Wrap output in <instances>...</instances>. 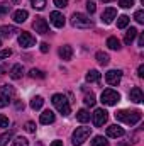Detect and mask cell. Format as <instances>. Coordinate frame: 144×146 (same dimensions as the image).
Here are the masks:
<instances>
[{
    "label": "cell",
    "mask_w": 144,
    "mask_h": 146,
    "mask_svg": "<svg viewBox=\"0 0 144 146\" xmlns=\"http://www.w3.org/2000/svg\"><path fill=\"white\" fill-rule=\"evenodd\" d=\"M141 117H143V114L139 112V110H119V112H115V119L117 121H122V122H127V124H131V126H134V124H137L139 121H141Z\"/></svg>",
    "instance_id": "obj_1"
},
{
    "label": "cell",
    "mask_w": 144,
    "mask_h": 146,
    "mask_svg": "<svg viewBox=\"0 0 144 146\" xmlns=\"http://www.w3.org/2000/svg\"><path fill=\"white\" fill-rule=\"evenodd\" d=\"M51 102H53V106L58 109V112H61L63 115H68V114L71 112L70 102H68V99H66L63 94H54L53 99H51Z\"/></svg>",
    "instance_id": "obj_2"
},
{
    "label": "cell",
    "mask_w": 144,
    "mask_h": 146,
    "mask_svg": "<svg viewBox=\"0 0 144 146\" xmlns=\"http://www.w3.org/2000/svg\"><path fill=\"white\" fill-rule=\"evenodd\" d=\"M90 133H92V127H85V126H83V127H76L71 134L73 146H81L87 141V138L90 136Z\"/></svg>",
    "instance_id": "obj_3"
},
{
    "label": "cell",
    "mask_w": 144,
    "mask_h": 146,
    "mask_svg": "<svg viewBox=\"0 0 144 146\" xmlns=\"http://www.w3.org/2000/svg\"><path fill=\"white\" fill-rule=\"evenodd\" d=\"M92 19L88 17V15H85V14H81V12H75L71 15V26L73 27H78V29H88V27H92Z\"/></svg>",
    "instance_id": "obj_4"
},
{
    "label": "cell",
    "mask_w": 144,
    "mask_h": 146,
    "mask_svg": "<svg viewBox=\"0 0 144 146\" xmlns=\"http://www.w3.org/2000/svg\"><path fill=\"white\" fill-rule=\"evenodd\" d=\"M100 100H102V104H105V106H115V104L120 100V94L115 92V90H112V88H107V90L102 92Z\"/></svg>",
    "instance_id": "obj_5"
},
{
    "label": "cell",
    "mask_w": 144,
    "mask_h": 146,
    "mask_svg": "<svg viewBox=\"0 0 144 146\" xmlns=\"http://www.w3.org/2000/svg\"><path fill=\"white\" fill-rule=\"evenodd\" d=\"M12 97H14V88L10 85H2L0 87V109L7 107Z\"/></svg>",
    "instance_id": "obj_6"
},
{
    "label": "cell",
    "mask_w": 144,
    "mask_h": 146,
    "mask_svg": "<svg viewBox=\"0 0 144 146\" xmlns=\"http://www.w3.org/2000/svg\"><path fill=\"white\" fill-rule=\"evenodd\" d=\"M93 124H95V127H102L105 122H107L108 119V112L105 109H97L93 112Z\"/></svg>",
    "instance_id": "obj_7"
},
{
    "label": "cell",
    "mask_w": 144,
    "mask_h": 146,
    "mask_svg": "<svg viewBox=\"0 0 144 146\" xmlns=\"http://www.w3.org/2000/svg\"><path fill=\"white\" fill-rule=\"evenodd\" d=\"M122 80V72L120 70H110L105 73V82L108 85H119Z\"/></svg>",
    "instance_id": "obj_8"
},
{
    "label": "cell",
    "mask_w": 144,
    "mask_h": 146,
    "mask_svg": "<svg viewBox=\"0 0 144 146\" xmlns=\"http://www.w3.org/2000/svg\"><path fill=\"white\" fill-rule=\"evenodd\" d=\"M32 27H34V31L39 33V34H48V31H49V26H48L46 19H42V17H36L34 19Z\"/></svg>",
    "instance_id": "obj_9"
},
{
    "label": "cell",
    "mask_w": 144,
    "mask_h": 146,
    "mask_svg": "<svg viewBox=\"0 0 144 146\" xmlns=\"http://www.w3.org/2000/svg\"><path fill=\"white\" fill-rule=\"evenodd\" d=\"M19 44H20L22 48H32V46L36 44V39L31 36L29 33H20V34H19Z\"/></svg>",
    "instance_id": "obj_10"
},
{
    "label": "cell",
    "mask_w": 144,
    "mask_h": 146,
    "mask_svg": "<svg viewBox=\"0 0 144 146\" xmlns=\"http://www.w3.org/2000/svg\"><path fill=\"white\" fill-rule=\"evenodd\" d=\"M49 19H51V24L54 26V27H63L65 26V15L61 14V12H58V10H54V12H51L49 14Z\"/></svg>",
    "instance_id": "obj_11"
},
{
    "label": "cell",
    "mask_w": 144,
    "mask_h": 146,
    "mask_svg": "<svg viewBox=\"0 0 144 146\" xmlns=\"http://www.w3.org/2000/svg\"><path fill=\"white\" fill-rule=\"evenodd\" d=\"M129 99L134 102V104H141L144 100V94H143V90L139 88V87H134L132 90H131V94H129Z\"/></svg>",
    "instance_id": "obj_12"
},
{
    "label": "cell",
    "mask_w": 144,
    "mask_h": 146,
    "mask_svg": "<svg viewBox=\"0 0 144 146\" xmlns=\"http://www.w3.org/2000/svg\"><path fill=\"white\" fill-rule=\"evenodd\" d=\"M115 17H117V10H115L114 7H108V9H105V10H104V14H102V22L110 24Z\"/></svg>",
    "instance_id": "obj_13"
},
{
    "label": "cell",
    "mask_w": 144,
    "mask_h": 146,
    "mask_svg": "<svg viewBox=\"0 0 144 146\" xmlns=\"http://www.w3.org/2000/svg\"><path fill=\"white\" fill-rule=\"evenodd\" d=\"M107 136L108 138H120V136H124V127H120V126H117V124L108 126L107 127Z\"/></svg>",
    "instance_id": "obj_14"
},
{
    "label": "cell",
    "mask_w": 144,
    "mask_h": 146,
    "mask_svg": "<svg viewBox=\"0 0 144 146\" xmlns=\"http://www.w3.org/2000/svg\"><path fill=\"white\" fill-rule=\"evenodd\" d=\"M54 119H56V115H54V112H53V110H44V112L41 114V117H39L41 124H53V122H54Z\"/></svg>",
    "instance_id": "obj_15"
},
{
    "label": "cell",
    "mask_w": 144,
    "mask_h": 146,
    "mask_svg": "<svg viewBox=\"0 0 144 146\" xmlns=\"http://www.w3.org/2000/svg\"><path fill=\"white\" fill-rule=\"evenodd\" d=\"M15 33H20V31L14 26H0V37H10Z\"/></svg>",
    "instance_id": "obj_16"
},
{
    "label": "cell",
    "mask_w": 144,
    "mask_h": 146,
    "mask_svg": "<svg viewBox=\"0 0 144 146\" xmlns=\"http://www.w3.org/2000/svg\"><path fill=\"white\" fill-rule=\"evenodd\" d=\"M59 56H61V60H71L73 56V48L70 46V44H65V46H61L59 48Z\"/></svg>",
    "instance_id": "obj_17"
},
{
    "label": "cell",
    "mask_w": 144,
    "mask_h": 146,
    "mask_svg": "<svg viewBox=\"0 0 144 146\" xmlns=\"http://www.w3.org/2000/svg\"><path fill=\"white\" fill-rule=\"evenodd\" d=\"M29 17V14H27V10H24V9H19V10H15L14 12V21L17 22V24H22V22H26V19Z\"/></svg>",
    "instance_id": "obj_18"
},
{
    "label": "cell",
    "mask_w": 144,
    "mask_h": 146,
    "mask_svg": "<svg viewBox=\"0 0 144 146\" xmlns=\"http://www.w3.org/2000/svg\"><path fill=\"white\" fill-rule=\"evenodd\" d=\"M139 34V31L136 29V27H131V29H127V33H126V37H124V42L126 44H131L134 39H136V36Z\"/></svg>",
    "instance_id": "obj_19"
},
{
    "label": "cell",
    "mask_w": 144,
    "mask_h": 146,
    "mask_svg": "<svg viewBox=\"0 0 144 146\" xmlns=\"http://www.w3.org/2000/svg\"><path fill=\"white\" fill-rule=\"evenodd\" d=\"M22 65H14L12 66V70H10V78H14V80H19L20 76H22Z\"/></svg>",
    "instance_id": "obj_20"
},
{
    "label": "cell",
    "mask_w": 144,
    "mask_h": 146,
    "mask_svg": "<svg viewBox=\"0 0 144 146\" xmlns=\"http://www.w3.org/2000/svg\"><path fill=\"white\" fill-rule=\"evenodd\" d=\"M76 119H78L80 122H88V121H90V112L87 109H80L76 112Z\"/></svg>",
    "instance_id": "obj_21"
},
{
    "label": "cell",
    "mask_w": 144,
    "mask_h": 146,
    "mask_svg": "<svg viewBox=\"0 0 144 146\" xmlns=\"http://www.w3.org/2000/svg\"><path fill=\"white\" fill-rule=\"evenodd\" d=\"M42 104H44V99H42L41 95H36V97H32V100H31V109L39 110L42 107Z\"/></svg>",
    "instance_id": "obj_22"
},
{
    "label": "cell",
    "mask_w": 144,
    "mask_h": 146,
    "mask_svg": "<svg viewBox=\"0 0 144 146\" xmlns=\"http://www.w3.org/2000/svg\"><path fill=\"white\" fill-rule=\"evenodd\" d=\"M100 76H102V75L97 72V70H90V72L87 73V76H85V78H87V82L93 83V82H100Z\"/></svg>",
    "instance_id": "obj_23"
},
{
    "label": "cell",
    "mask_w": 144,
    "mask_h": 146,
    "mask_svg": "<svg viewBox=\"0 0 144 146\" xmlns=\"http://www.w3.org/2000/svg\"><path fill=\"white\" fill-rule=\"evenodd\" d=\"M107 46L110 48V49H115V51H119V49H120V41H119L117 37L110 36V37L107 39Z\"/></svg>",
    "instance_id": "obj_24"
},
{
    "label": "cell",
    "mask_w": 144,
    "mask_h": 146,
    "mask_svg": "<svg viewBox=\"0 0 144 146\" xmlns=\"http://www.w3.org/2000/svg\"><path fill=\"white\" fill-rule=\"evenodd\" d=\"M95 58H97V61L100 63V65H108V61H110V58H108V54L107 53H104V51H98L97 54H95Z\"/></svg>",
    "instance_id": "obj_25"
},
{
    "label": "cell",
    "mask_w": 144,
    "mask_h": 146,
    "mask_svg": "<svg viewBox=\"0 0 144 146\" xmlns=\"http://www.w3.org/2000/svg\"><path fill=\"white\" fill-rule=\"evenodd\" d=\"M12 136H14V131H7V133L0 134V146H7L9 145V141L12 139Z\"/></svg>",
    "instance_id": "obj_26"
},
{
    "label": "cell",
    "mask_w": 144,
    "mask_h": 146,
    "mask_svg": "<svg viewBox=\"0 0 144 146\" xmlns=\"http://www.w3.org/2000/svg\"><path fill=\"white\" fill-rule=\"evenodd\" d=\"M129 22H131V19H129L127 15H120V17L117 19V27H119V29H124V27L129 26Z\"/></svg>",
    "instance_id": "obj_27"
},
{
    "label": "cell",
    "mask_w": 144,
    "mask_h": 146,
    "mask_svg": "<svg viewBox=\"0 0 144 146\" xmlns=\"http://www.w3.org/2000/svg\"><path fill=\"white\" fill-rule=\"evenodd\" d=\"M92 145L93 146H108V141H107V138H104V136H95L93 141H92Z\"/></svg>",
    "instance_id": "obj_28"
},
{
    "label": "cell",
    "mask_w": 144,
    "mask_h": 146,
    "mask_svg": "<svg viewBox=\"0 0 144 146\" xmlns=\"http://www.w3.org/2000/svg\"><path fill=\"white\" fill-rule=\"evenodd\" d=\"M83 102H85V106H88V107H93L97 100H95V95L90 92V94H87V95H85V100H83Z\"/></svg>",
    "instance_id": "obj_29"
},
{
    "label": "cell",
    "mask_w": 144,
    "mask_h": 146,
    "mask_svg": "<svg viewBox=\"0 0 144 146\" xmlns=\"http://www.w3.org/2000/svg\"><path fill=\"white\" fill-rule=\"evenodd\" d=\"M12 146H29V141H27L26 138L19 136V138H15V139L12 141Z\"/></svg>",
    "instance_id": "obj_30"
},
{
    "label": "cell",
    "mask_w": 144,
    "mask_h": 146,
    "mask_svg": "<svg viewBox=\"0 0 144 146\" xmlns=\"http://www.w3.org/2000/svg\"><path fill=\"white\" fill-rule=\"evenodd\" d=\"M31 5L37 10H42L46 7V0H31Z\"/></svg>",
    "instance_id": "obj_31"
},
{
    "label": "cell",
    "mask_w": 144,
    "mask_h": 146,
    "mask_svg": "<svg viewBox=\"0 0 144 146\" xmlns=\"http://www.w3.org/2000/svg\"><path fill=\"white\" fill-rule=\"evenodd\" d=\"M29 75H31V78H46V75H44V72H41V70H36V68H32L31 72H29Z\"/></svg>",
    "instance_id": "obj_32"
},
{
    "label": "cell",
    "mask_w": 144,
    "mask_h": 146,
    "mask_svg": "<svg viewBox=\"0 0 144 146\" xmlns=\"http://www.w3.org/2000/svg\"><path fill=\"white\" fill-rule=\"evenodd\" d=\"M134 19H136L139 24H144V10H136V14H134Z\"/></svg>",
    "instance_id": "obj_33"
},
{
    "label": "cell",
    "mask_w": 144,
    "mask_h": 146,
    "mask_svg": "<svg viewBox=\"0 0 144 146\" xmlns=\"http://www.w3.org/2000/svg\"><path fill=\"white\" fill-rule=\"evenodd\" d=\"M12 56V49H2L0 51V61L2 60H7V58H10Z\"/></svg>",
    "instance_id": "obj_34"
},
{
    "label": "cell",
    "mask_w": 144,
    "mask_h": 146,
    "mask_svg": "<svg viewBox=\"0 0 144 146\" xmlns=\"http://www.w3.org/2000/svg\"><path fill=\"white\" fill-rule=\"evenodd\" d=\"M119 5L124 7V9H129V7L134 5V0H119Z\"/></svg>",
    "instance_id": "obj_35"
},
{
    "label": "cell",
    "mask_w": 144,
    "mask_h": 146,
    "mask_svg": "<svg viewBox=\"0 0 144 146\" xmlns=\"http://www.w3.org/2000/svg\"><path fill=\"white\" fill-rule=\"evenodd\" d=\"M0 127H9V117L0 114Z\"/></svg>",
    "instance_id": "obj_36"
},
{
    "label": "cell",
    "mask_w": 144,
    "mask_h": 146,
    "mask_svg": "<svg viewBox=\"0 0 144 146\" xmlns=\"http://www.w3.org/2000/svg\"><path fill=\"white\" fill-rule=\"evenodd\" d=\"M9 10H10V5L9 3H0V15L9 14Z\"/></svg>",
    "instance_id": "obj_37"
},
{
    "label": "cell",
    "mask_w": 144,
    "mask_h": 146,
    "mask_svg": "<svg viewBox=\"0 0 144 146\" xmlns=\"http://www.w3.org/2000/svg\"><path fill=\"white\" fill-rule=\"evenodd\" d=\"M26 131H27V133H34V131H36V124H34L32 121L26 122Z\"/></svg>",
    "instance_id": "obj_38"
},
{
    "label": "cell",
    "mask_w": 144,
    "mask_h": 146,
    "mask_svg": "<svg viewBox=\"0 0 144 146\" xmlns=\"http://www.w3.org/2000/svg\"><path fill=\"white\" fill-rule=\"evenodd\" d=\"M54 2V5L58 7V9H65L66 5H68V0H53Z\"/></svg>",
    "instance_id": "obj_39"
},
{
    "label": "cell",
    "mask_w": 144,
    "mask_h": 146,
    "mask_svg": "<svg viewBox=\"0 0 144 146\" xmlns=\"http://www.w3.org/2000/svg\"><path fill=\"white\" fill-rule=\"evenodd\" d=\"M87 10H88V12H90V14H93V12H95V10H97V7H95V3H93V2H90V0H88V2H87Z\"/></svg>",
    "instance_id": "obj_40"
},
{
    "label": "cell",
    "mask_w": 144,
    "mask_h": 146,
    "mask_svg": "<svg viewBox=\"0 0 144 146\" xmlns=\"http://www.w3.org/2000/svg\"><path fill=\"white\" fill-rule=\"evenodd\" d=\"M49 51V44L48 42H41V53H48Z\"/></svg>",
    "instance_id": "obj_41"
},
{
    "label": "cell",
    "mask_w": 144,
    "mask_h": 146,
    "mask_svg": "<svg viewBox=\"0 0 144 146\" xmlns=\"http://www.w3.org/2000/svg\"><path fill=\"white\" fill-rule=\"evenodd\" d=\"M137 75H139V78H144V65H141L137 68Z\"/></svg>",
    "instance_id": "obj_42"
},
{
    "label": "cell",
    "mask_w": 144,
    "mask_h": 146,
    "mask_svg": "<svg viewBox=\"0 0 144 146\" xmlns=\"http://www.w3.org/2000/svg\"><path fill=\"white\" fill-rule=\"evenodd\" d=\"M51 146H63V141H59V139H54V141L51 143Z\"/></svg>",
    "instance_id": "obj_43"
},
{
    "label": "cell",
    "mask_w": 144,
    "mask_h": 146,
    "mask_svg": "<svg viewBox=\"0 0 144 146\" xmlns=\"http://www.w3.org/2000/svg\"><path fill=\"white\" fill-rule=\"evenodd\" d=\"M137 42H139V46H144V34L143 33L139 34V41H137Z\"/></svg>",
    "instance_id": "obj_44"
},
{
    "label": "cell",
    "mask_w": 144,
    "mask_h": 146,
    "mask_svg": "<svg viewBox=\"0 0 144 146\" xmlns=\"http://www.w3.org/2000/svg\"><path fill=\"white\" fill-rule=\"evenodd\" d=\"M15 106H17V109H24V104H20V102H17Z\"/></svg>",
    "instance_id": "obj_45"
},
{
    "label": "cell",
    "mask_w": 144,
    "mask_h": 146,
    "mask_svg": "<svg viewBox=\"0 0 144 146\" xmlns=\"http://www.w3.org/2000/svg\"><path fill=\"white\" fill-rule=\"evenodd\" d=\"M102 2H107V3H108V2H112V0H102Z\"/></svg>",
    "instance_id": "obj_46"
},
{
    "label": "cell",
    "mask_w": 144,
    "mask_h": 146,
    "mask_svg": "<svg viewBox=\"0 0 144 146\" xmlns=\"http://www.w3.org/2000/svg\"><path fill=\"white\" fill-rule=\"evenodd\" d=\"M0 46H2V41H0Z\"/></svg>",
    "instance_id": "obj_47"
}]
</instances>
